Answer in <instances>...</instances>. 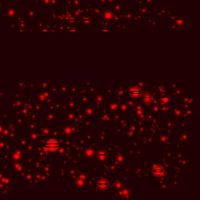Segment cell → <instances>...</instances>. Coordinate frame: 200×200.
<instances>
[{"mask_svg": "<svg viewBox=\"0 0 200 200\" xmlns=\"http://www.w3.org/2000/svg\"><path fill=\"white\" fill-rule=\"evenodd\" d=\"M59 146H60L59 142L56 139H54V138L49 139L46 143V148L50 152H55L58 150Z\"/></svg>", "mask_w": 200, "mask_h": 200, "instance_id": "cell-1", "label": "cell"}, {"mask_svg": "<svg viewBox=\"0 0 200 200\" xmlns=\"http://www.w3.org/2000/svg\"><path fill=\"white\" fill-rule=\"evenodd\" d=\"M142 93V89L137 86H134V87L132 88L129 91V94L133 99H138L141 96Z\"/></svg>", "mask_w": 200, "mask_h": 200, "instance_id": "cell-2", "label": "cell"}, {"mask_svg": "<svg viewBox=\"0 0 200 200\" xmlns=\"http://www.w3.org/2000/svg\"><path fill=\"white\" fill-rule=\"evenodd\" d=\"M152 174L156 176V177H160V176H162V175L164 174V169L162 167V166H156L152 168Z\"/></svg>", "mask_w": 200, "mask_h": 200, "instance_id": "cell-3", "label": "cell"}, {"mask_svg": "<svg viewBox=\"0 0 200 200\" xmlns=\"http://www.w3.org/2000/svg\"><path fill=\"white\" fill-rule=\"evenodd\" d=\"M99 157L101 158V159H105V158L106 157V156H107V154H106V152L104 151H101L99 152Z\"/></svg>", "mask_w": 200, "mask_h": 200, "instance_id": "cell-4", "label": "cell"}, {"mask_svg": "<svg viewBox=\"0 0 200 200\" xmlns=\"http://www.w3.org/2000/svg\"><path fill=\"white\" fill-rule=\"evenodd\" d=\"M99 187H101L102 189H104V188L107 185V182H106V181H105V182H102V181H99Z\"/></svg>", "mask_w": 200, "mask_h": 200, "instance_id": "cell-5", "label": "cell"}]
</instances>
